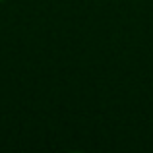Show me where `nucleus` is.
I'll return each instance as SVG.
<instances>
[]
</instances>
